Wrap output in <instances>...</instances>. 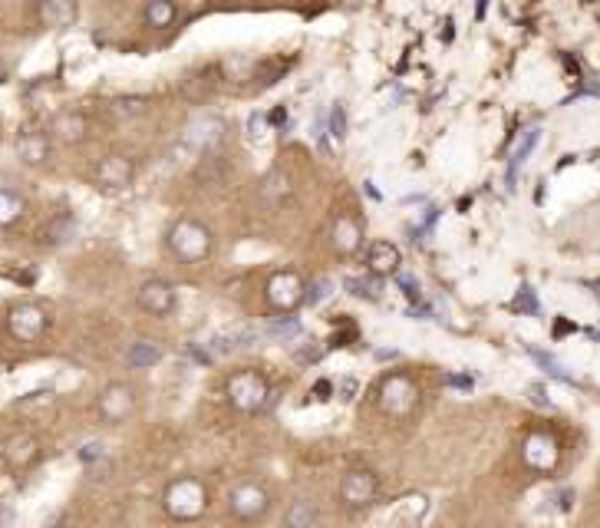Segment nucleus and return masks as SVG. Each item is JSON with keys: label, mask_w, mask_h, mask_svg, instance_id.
<instances>
[{"label": "nucleus", "mask_w": 600, "mask_h": 528, "mask_svg": "<svg viewBox=\"0 0 600 528\" xmlns=\"http://www.w3.org/2000/svg\"><path fill=\"white\" fill-rule=\"evenodd\" d=\"M162 509L175 522H198L208 512V489L202 479L182 476L172 479L162 492Z\"/></svg>", "instance_id": "f257e3e1"}, {"label": "nucleus", "mask_w": 600, "mask_h": 528, "mask_svg": "<svg viewBox=\"0 0 600 528\" xmlns=\"http://www.w3.org/2000/svg\"><path fill=\"white\" fill-rule=\"evenodd\" d=\"M165 245H169L172 258H179L182 264H198L211 255L215 238H211V228L198 218H179L165 235Z\"/></svg>", "instance_id": "f03ea898"}, {"label": "nucleus", "mask_w": 600, "mask_h": 528, "mask_svg": "<svg viewBox=\"0 0 600 528\" xmlns=\"http://www.w3.org/2000/svg\"><path fill=\"white\" fill-rule=\"evenodd\" d=\"M228 403L241 413H261L264 406H271V383L261 370H238L231 373L225 383Z\"/></svg>", "instance_id": "7ed1b4c3"}, {"label": "nucleus", "mask_w": 600, "mask_h": 528, "mask_svg": "<svg viewBox=\"0 0 600 528\" xmlns=\"http://www.w3.org/2000/svg\"><path fill=\"white\" fill-rule=\"evenodd\" d=\"M264 297H268L271 311L277 314H291L300 304H307V281L300 278L294 268L274 271L268 284H264Z\"/></svg>", "instance_id": "20e7f679"}, {"label": "nucleus", "mask_w": 600, "mask_h": 528, "mask_svg": "<svg viewBox=\"0 0 600 528\" xmlns=\"http://www.w3.org/2000/svg\"><path fill=\"white\" fill-rule=\"evenodd\" d=\"M47 330H50L47 307H40L33 301H20L7 311V334L14 337L17 344H37Z\"/></svg>", "instance_id": "39448f33"}, {"label": "nucleus", "mask_w": 600, "mask_h": 528, "mask_svg": "<svg viewBox=\"0 0 600 528\" xmlns=\"http://www.w3.org/2000/svg\"><path fill=\"white\" fill-rule=\"evenodd\" d=\"M416 406H419V387H416L413 377H406V373H390V377H383L380 410L386 416H393V420H406Z\"/></svg>", "instance_id": "423d86ee"}, {"label": "nucleus", "mask_w": 600, "mask_h": 528, "mask_svg": "<svg viewBox=\"0 0 600 528\" xmlns=\"http://www.w3.org/2000/svg\"><path fill=\"white\" fill-rule=\"evenodd\" d=\"M136 403H139V396H136V387L132 383H126V380H113V383H106L103 390H99V396H96V410H99V416H103L106 423H126L132 413H136Z\"/></svg>", "instance_id": "0eeeda50"}, {"label": "nucleus", "mask_w": 600, "mask_h": 528, "mask_svg": "<svg viewBox=\"0 0 600 528\" xmlns=\"http://www.w3.org/2000/svg\"><path fill=\"white\" fill-rule=\"evenodd\" d=\"M271 509V495L261 482H238L228 492V512L241 522H258Z\"/></svg>", "instance_id": "6e6552de"}, {"label": "nucleus", "mask_w": 600, "mask_h": 528, "mask_svg": "<svg viewBox=\"0 0 600 528\" xmlns=\"http://www.w3.org/2000/svg\"><path fill=\"white\" fill-rule=\"evenodd\" d=\"M376 495H380V476L370 469H350L340 479V502L347 509H363V505L376 502Z\"/></svg>", "instance_id": "1a4fd4ad"}, {"label": "nucleus", "mask_w": 600, "mask_h": 528, "mask_svg": "<svg viewBox=\"0 0 600 528\" xmlns=\"http://www.w3.org/2000/svg\"><path fill=\"white\" fill-rule=\"evenodd\" d=\"M136 304L152 317H169L175 311V288L165 278H146L136 291Z\"/></svg>", "instance_id": "9d476101"}, {"label": "nucleus", "mask_w": 600, "mask_h": 528, "mask_svg": "<svg viewBox=\"0 0 600 528\" xmlns=\"http://www.w3.org/2000/svg\"><path fill=\"white\" fill-rule=\"evenodd\" d=\"M93 179L96 185H103V189H126L136 179V162L129 156H119V152H109L96 162L93 169Z\"/></svg>", "instance_id": "9b49d317"}, {"label": "nucleus", "mask_w": 600, "mask_h": 528, "mask_svg": "<svg viewBox=\"0 0 600 528\" xmlns=\"http://www.w3.org/2000/svg\"><path fill=\"white\" fill-rule=\"evenodd\" d=\"M330 248L337 251V255H343V258L357 255V251L363 248V225H360V218H353L347 212L333 218V225H330Z\"/></svg>", "instance_id": "f8f14e48"}, {"label": "nucleus", "mask_w": 600, "mask_h": 528, "mask_svg": "<svg viewBox=\"0 0 600 528\" xmlns=\"http://www.w3.org/2000/svg\"><path fill=\"white\" fill-rule=\"evenodd\" d=\"M521 456H525V462H528L531 469L551 472L554 466H558V459H561L558 439L548 436V433H531L525 439V446H521Z\"/></svg>", "instance_id": "ddd939ff"}, {"label": "nucleus", "mask_w": 600, "mask_h": 528, "mask_svg": "<svg viewBox=\"0 0 600 528\" xmlns=\"http://www.w3.org/2000/svg\"><path fill=\"white\" fill-rule=\"evenodd\" d=\"M86 136H90V119H86V116L80 113V109H63V113L53 116V123H50V139L73 146V142H83Z\"/></svg>", "instance_id": "4468645a"}, {"label": "nucleus", "mask_w": 600, "mask_h": 528, "mask_svg": "<svg viewBox=\"0 0 600 528\" xmlns=\"http://www.w3.org/2000/svg\"><path fill=\"white\" fill-rule=\"evenodd\" d=\"M37 456H40V439L33 433H14L4 443V462L14 472H24L27 466H33Z\"/></svg>", "instance_id": "2eb2a0df"}, {"label": "nucleus", "mask_w": 600, "mask_h": 528, "mask_svg": "<svg viewBox=\"0 0 600 528\" xmlns=\"http://www.w3.org/2000/svg\"><path fill=\"white\" fill-rule=\"evenodd\" d=\"M50 152H53L50 132L27 129V132H20V136H17V159L24 165H47Z\"/></svg>", "instance_id": "dca6fc26"}, {"label": "nucleus", "mask_w": 600, "mask_h": 528, "mask_svg": "<svg viewBox=\"0 0 600 528\" xmlns=\"http://www.w3.org/2000/svg\"><path fill=\"white\" fill-rule=\"evenodd\" d=\"M399 264H403V255L393 241H373L370 251H366V268H370L373 278H390V274H399Z\"/></svg>", "instance_id": "f3484780"}, {"label": "nucleus", "mask_w": 600, "mask_h": 528, "mask_svg": "<svg viewBox=\"0 0 600 528\" xmlns=\"http://www.w3.org/2000/svg\"><path fill=\"white\" fill-rule=\"evenodd\" d=\"M76 4L73 0H43V4L37 7V17L43 27H53V30H63V27H73L76 20Z\"/></svg>", "instance_id": "a211bd4d"}, {"label": "nucleus", "mask_w": 600, "mask_h": 528, "mask_svg": "<svg viewBox=\"0 0 600 528\" xmlns=\"http://www.w3.org/2000/svg\"><path fill=\"white\" fill-rule=\"evenodd\" d=\"M320 509L314 499H294L291 509L284 512V528H317Z\"/></svg>", "instance_id": "6ab92c4d"}, {"label": "nucleus", "mask_w": 600, "mask_h": 528, "mask_svg": "<svg viewBox=\"0 0 600 528\" xmlns=\"http://www.w3.org/2000/svg\"><path fill=\"white\" fill-rule=\"evenodd\" d=\"M159 360H162V347L152 344V340H136V344L126 350V363L132 370H149Z\"/></svg>", "instance_id": "aec40b11"}, {"label": "nucleus", "mask_w": 600, "mask_h": 528, "mask_svg": "<svg viewBox=\"0 0 600 528\" xmlns=\"http://www.w3.org/2000/svg\"><path fill=\"white\" fill-rule=\"evenodd\" d=\"M27 212L24 195L14 189H0V228H14Z\"/></svg>", "instance_id": "412c9836"}, {"label": "nucleus", "mask_w": 600, "mask_h": 528, "mask_svg": "<svg viewBox=\"0 0 600 528\" xmlns=\"http://www.w3.org/2000/svg\"><path fill=\"white\" fill-rule=\"evenodd\" d=\"M142 17H146V24L152 30H165L179 20V7H175L172 0H152V4H146V10H142Z\"/></svg>", "instance_id": "4be33fe9"}, {"label": "nucleus", "mask_w": 600, "mask_h": 528, "mask_svg": "<svg viewBox=\"0 0 600 528\" xmlns=\"http://www.w3.org/2000/svg\"><path fill=\"white\" fill-rule=\"evenodd\" d=\"M538 142H541V129H538V126L525 129V136L518 139L515 152H511V169H508V179H511V182H515V172L528 162V156H531V152H535Z\"/></svg>", "instance_id": "5701e85b"}, {"label": "nucleus", "mask_w": 600, "mask_h": 528, "mask_svg": "<svg viewBox=\"0 0 600 528\" xmlns=\"http://www.w3.org/2000/svg\"><path fill=\"white\" fill-rule=\"evenodd\" d=\"M215 86H218V70H215V66H208V70L188 76V80H185V93L198 103V99H205V96L215 93Z\"/></svg>", "instance_id": "b1692460"}, {"label": "nucleus", "mask_w": 600, "mask_h": 528, "mask_svg": "<svg viewBox=\"0 0 600 528\" xmlns=\"http://www.w3.org/2000/svg\"><path fill=\"white\" fill-rule=\"evenodd\" d=\"M149 109V99L146 96H116L109 103V113L116 119H132V116H142Z\"/></svg>", "instance_id": "393cba45"}, {"label": "nucleus", "mask_w": 600, "mask_h": 528, "mask_svg": "<svg viewBox=\"0 0 600 528\" xmlns=\"http://www.w3.org/2000/svg\"><path fill=\"white\" fill-rule=\"evenodd\" d=\"M57 406V393L53 390H33V393H27V396H20L17 400V410L20 413H37V410H53Z\"/></svg>", "instance_id": "a878e982"}, {"label": "nucleus", "mask_w": 600, "mask_h": 528, "mask_svg": "<svg viewBox=\"0 0 600 528\" xmlns=\"http://www.w3.org/2000/svg\"><path fill=\"white\" fill-rule=\"evenodd\" d=\"M73 235V218L63 215V218H53L50 228L43 231V241H50V245H60V241H66Z\"/></svg>", "instance_id": "bb28decb"}, {"label": "nucleus", "mask_w": 600, "mask_h": 528, "mask_svg": "<svg viewBox=\"0 0 600 528\" xmlns=\"http://www.w3.org/2000/svg\"><path fill=\"white\" fill-rule=\"evenodd\" d=\"M330 136L337 142L347 139V109H343L340 103L333 106V113H330Z\"/></svg>", "instance_id": "cd10ccee"}, {"label": "nucleus", "mask_w": 600, "mask_h": 528, "mask_svg": "<svg viewBox=\"0 0 600 528\" xmlns=\"http://www.w3.org/2000/svg\"><path fill=\"white\" fill-rule=\"evenodd\" d=\"M347 288L357 294V297H370V301H376L380 297V281H360V278H350Z\"/></svg>", "instance_id": "c85d7f7f"}, {"label": "nucleus", "mask_w": 600, "mask_h": 528, "mask_svg": "<svg viewBox=\"0 0 600 528\" xmlns=\"http://www.w3.org/2000/svg\"><path fill=\"white\" fill-rule=\"evenodd\" d=\"M327 294H330V281H327V278H320V281H314V284H310V288H307V304H320Z\"/></svg>", "instance_id": "c756f323"}, {"label": "nucleus", "mask_w": 600, "mask_h": 528, "mask_svg": "<svg viewBox=\"0 0 600 528\" xmlns=\"http://www.w3.org/2000/svg\"><path fill=\"white\" fill-rule=\"evenodd\" d=\"M271 334L274 337H284V340H291V337H297L300 334V324L297 321H277V324H271Z\"/></svg>", "instance_id": "7c9ffc66"}, {"label": "nucleus", "mask_w": 600, "mask_h": 528, "mask_svg": "<svg viewBox=\"0 0 600 528\" xmlns=\"http://www.w3.org/2000/svg\"><path fill=\"white\" fill-rule=\"evenodd\" d=\"M396 281H399V288H403V294L409 297V301H419V281L416 278H409V274H396Z\"/></svg>", "instance_id": "2f4dec72"}, {"label": "nucleus", "mask_w": 600, "mask_h": 528, "mask_svg": "<svg viewBox=\"0 0 600 528\" xmlns=\"http://www.w3.org/2000/svg\"><path fill=\"white\" fill-rule=\"evenodd\" d=\"M80 459H83V462H96V459H103V443H86V446H83V453H80Z\"/></svg>", "instance_id": "473e14b6"}, {"label": "nucleus", "mask_w": 600, "mask_h": 528, "mask_svg": "<svg viewBox=\"0 0 600 528\" xmlns=\"http://www.w3.org/2000/svg\"><path fill=\"white\" fill-rule=\"evenodd\" d=\"M4 80H7V60L0 57V83H4Z\"/></svg>", "instance_id": "72a5a7b5"}]
</instances>
